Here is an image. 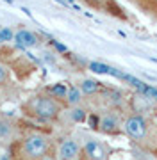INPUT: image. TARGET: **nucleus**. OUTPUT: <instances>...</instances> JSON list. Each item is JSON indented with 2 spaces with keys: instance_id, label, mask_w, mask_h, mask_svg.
<instances>
[{
  "instance_id": "obj_17",
  "label": "nucleus",
  "mask_w": 157,
  "mask_h": 160,
  "mask_svg": "<svg viewBox=\"0 0 157 160\" xmlns=\"http://www.w3.org/2000/svg\"><path fill=\"white\" fill-rule=\"evenodd\" d=\"M13 39H14V30L11 27L0 29V43H11Z\"/></svg>"
},
{
  "instance_id": "obj_12",
  "label": "nucleus",
  "mask_w": 157,
  "mask_h": 160,
  "mask_svg": "<svg viewBox=\"0 0 157 160\" xmlns=\"http://www.w3.org/2000/svg\"><path fill=\"white\" fill-rule=\"evenodd\" d=\"M84 100H86V96L82 94V91L79 89V86L77 84H70L68 86V92H66V109H70V107H79V105H82L84 103Z\"/></svg>"
},
{
  "instance_id": "obj_8",
  "label": "nucleus",
  "mask_w": 157,
  "mask_h": 160,
  "mask_svg": "<svg viewBox=\"0 0 157 160\" xmlns=\"http://www.w3.org/2000/svg\"><path fill=\"white\" fill-rule=\"evenodd\" d=\"M84 160H109V146L95 137H86L82 141Z\"/></svg>"
},
{
  "instance_id": "obj_3",
  "label": "nucleus",
  "mask_w": 157,
  "mask_h": 160,
  "mask_svg": "<svg viewBox=\"0 0 157 160\" xmlns=\"http://www.w3.org/2000/svg\"><path fill=\"white\" fill-rule=\"evenodd\" d=\"M64 110H66V107L63 103L57 102L50 94H47L45 91H39L32 94V96H29L20 105L22 116L25 119L38 123V125H54V123H57L64 116Z\"/></svg>"
},
{
  "instance_id": "obj_9",
  "label": "nucleus",
  "mask_w": 157,
  "mask_h": 160,
  "mask_svg": "<svg viewBox=\"0 0 157 160\" xmlns=\"http://www.w3.org/2000/svg\"><path fill=\"white\" fill-rule=\"evenodd\" d=\"M13 43L16 45V48L32 50V48H39L43 45V38L38 32H34V30L20 27V29L14 30V39H13Z\"/></svg>"
},
{
  "instance_id": "obj_10",
  "label": "nucleus",
  "mask_w": 157,
  "mask_h": 160,
  "mask_svg": "<svg viewBox=\"0 0 157 160\" xmlns=\"http://www.w3.org/2000/svg\"><path fill=\"white\" fill-rule=\"evenodd\" d=\"M77 86H79V89L82 91V94L86 98H97L105 87L102 82H98L95 78H82V80H79Z\"/></svg>"
},
{
  "instance_id": "obj_15",
  "label": "nucleus",
  "mask_w": 157,
  "mask_h": 160,
  "mask_svg": "<svg viewBox=\"0 0 157 160\" xmlns=\"http://www.w3.org/2000/svg\"><path fill=\"white\" fill-rule=\"evenodd\" d=\"M139 11L146 12L148 16L157 20V0H130Z\"/></svg>"
},
{
  "instance_id": "obj_5",
  "label": "nucleus",
  "mask_w": 157,
  "mask_h": 160,
  "mask_svg": "<svg viewBox=\"0 0 157 160\" xmlns=\"http://www.w3.org/2000/svg\"><path fill=\"white\" fill-rule=\"evenodd\" d=\"M123 116L122 112L118 110H109L104 109L98 112V126H97V132L102 133V135H107V137H116V135H122V123H123Z\"/></svg>"
},
{
  "instance_id": "obj_4",
  "label": "nucleus",
  "mask_w": 157,
  "mask_h": 160,
  "mask_svg": "<svg viewBox=\"0 0 157 160\" xmlns=\"http://www.w3.org/2000/svg\"><path fill=\"white\" fill-rule=\"evenodd\" d=\"M0 62L6 64L11 69V73L16 75L20 80H27L36 71V64L32 62V59L11 46H0Z\"/></svg>"
},
{
  "instance_id": "obj_6",
  "label": "nucleus",
  "mask_w": 157,
  "mask_h": 160,
  "mask_svg": "<svg viewBox=\"0 0 157 160\" xmlns=\"http://www.w3.org/2000/svg\"><path fill=\"white\" fill-rule=\"evenodd\" d=\"M79 2L84 4L86 7H89V9H93V11L104 12V14H109L113 18L128 22V14L116 0H79Z\"/></svg>"
},
{
  "instance_id": "obj_7",
  "label": "nucleus",
  "mask_w": 157,
  "mask_h": 160,
  "mask_svg": "<svg viewBox=\"0 0 157 160\" xmlns=\"http://www.w3.org/2000/svg\"><path fill=\"white\" fill-rule=\"evenodd\" d=\"M57 160H84L82 142L73 135L61 139L57 142Z\"/></svg>"
},
{
  "instance_id": "obj_13",
  "label": "nucleus",
  "mask_w": 157,
  "mask_h": 160,
  "mask_svg": "<svg viewBox=\"0 0 157 160\" xmlns=\"http://www.w3.org/2000/svg\"><path fill=\"white\" fill-rule=\"evenodd\" d=\"M43 91L47 92V94H50L52 98H55L57 102H61L66 107V92H68V84H64V82H55V84H52V86H47Z\"/></svg>"
},
{
  "instance_id": "obj_1",
  "label": "nucleus",
  "mask_w": 157,
  "mask_h": 160,
  "mask_svg": "<svg viewBox=\"0 0 157 160\" xmlns=\"http://www.w3.org/2000/svg\"><path fill=\"white\" fill-rule=\"evenodd\" d=\"M11 160H57V142L38 126L22 128V132L7 144Z\"/></svg>"
},
{
  "instance_id": "obj_2",
  "label": "nucleus",
  "mask_w": 157,
  "mask_h": 160,
  "mask_svg": "<svg viewBox=\"0 0 157 160\" xmlns=\"http://www.w3.org/2000/svg\"><path fill=\"white\" fill-rule=\"evenodd\" d=\"M123 135L141 151L157 155V121L141 110H128L122 123Z\"/></svg>"
},
{
  "instance_id": "obj_14",
  "label": "nucleus",
  "mask_w": 157,
  "mask_h": 160,
  "mask_svg": "<svg viewBox=\"0 0 157 160\" xmlns=\"http://www.w3.org/2000/svg\"><path fill=\"white\" fill-rule=\"evenodd\" d=\"M87 69L93 71V73H98V75H111V77H116V78L122 77V71L111 68V66H107V64H104V62H97V61L87 62Z\"/></svg>"
},
{
  "instance_id": "obj_11",
  "label": "nucleus",
  "mask_w": 157,
  "mask_h": 160,
  "mask_svg": "<svg viewBox=\"0 0 157 160\" xmlns=\"http://www.w3.org/2000/svg\"><path fill=\"white\" fill-rule=\"evenodd\" d=\"M64 114L68 116V119L73 123V125H82L87 121V116H89V109L82 103L79 107H70V109L64 110Z\"/></svg>"
},
{
  "instance_id": "obj_16",
  "label": "nucleus",
  "mask_w": 157,
  "mask_h": 160,
  "mask_svg": "<svg viewBox=\"0 0 157 160\" xmlns=\"http://www.w3.org/2000/svg\"><path fill=\"white\" fill-rule=\"evenodd\" d=\"M13 86V73L4 62H0V89H7Z\"/></svg>"
}]
</instances>
